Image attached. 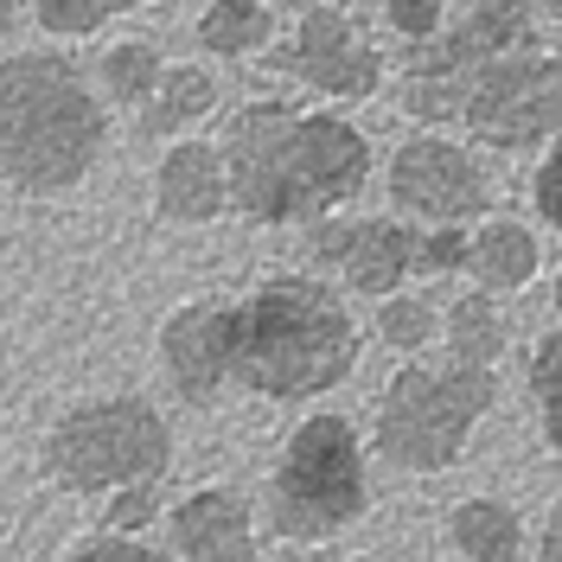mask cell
<instances>
[{"instance_id":"obj_1","label":"cell","mask_w":562,"mask_h":562,"mask_svg":"<svg viewBox=\"0 0 562 562\" xmlns=\"http://www.w3.org/2000/svg\"><path fill=\"white\" fill-rule=\"evenodd\" d=\"M364 186V140L333 115L256 103L231 122V199L256 224H294Z\"/></svg>"},{"instance_id":"obj_2","label":"cell","mask_w":562,"mask_h":562,"mask_svg":"<svg viewBox=\"0 0 562 562\" xmlns=\"http://www.w3.org/2000/svg\"><path fill=\"white\" fill-rule=\"evenodd\" d=\"M358 326L346 301L307 276H281L237 307V358L231 378L269 403H314L351 378Z\"/></svg>"},{"instance_id":"obj_3","label":"cell","mask_w":562,"mask_h":562,"mask_svg":"<svg viewBox=\"0 0 562 562\" xmlns=\"http://www.w3.org/2000/svg\"><path fill=\"white\" fill-rule=\"evenodd\" d=\"M103 147V109L58 52L0 65V173L26 192H65Z\"/></svg>"},{"instance_id":"obj_4","label":"cell","mask_w":562,"mask_h":562,"mask_svg":"<svg viewBox=\"0 0 562 562\" xmlns=\"http://www.w3.org/2000/svg\"><path fill=\"white\" fill-rule=\"evenodd\" d=\"M38 467L52 486L83 492V498L140 486V480H160L173 467V428L140 396H97V403H77L52 422Z\"/></svg>"},{"instance_id":"obj_5","label":"cell","mask_w":562,"mask_h":562,"mask_svg":"<svg viewBox=\"0 0 562 562\" xmlns=\"http://www.w3.org/2000/svg\"><path fill=\"white\" fill-rule=\"evenodd\" d=\"M364 448L346 416H307L276 460L269 480V525L288 543H326L364 518Z\"/></svg>"},{"instance_id":"obj_6","label":"cell","mask_w":562,"mask_h":562,"mask_svg":"<svg viewBox=\"0 0 562 562\" xmlns=\"http://www.w3.org/2000/svg\"><path fill=\"white\" fill-rule=\"evenodd\" d=\"M492 396L498 378L486 364H403L378 403V454L403 473L454 467Z\"/></svg>"},{"instance_id":"obj_7","label":"cell","mask_w":562,"mask_h":562,"mask_svg":"<svg viewBox=\"0 0 562 562\" xmlns=\"http://www.w3.org/2000/svg\"><path fill=\"white\" fill-rule=\"evenodd\" d=\"M460 122L492 147H530L562 128V65L557 58H492L467 83Z\"/></svg>"},{"instance_id":"obj_8","label":"cell","mask_w":562,"mask_h":562,"mask_svg":"<svg viewBox=\"0 0 562 562\" xmlns=\"http://www.w3.org/2000/svg\"><path fill=\"white\" fill-rule=\"evenodd\" d=\"M231 358H237V307L224 301H192L160 326V364L192 409L217 403V390L231 384Z\"/></svg>"},{"instance_id":"obj_9","label":"cell","mask_w":562,"mask_h":562,"mask_svg":"<svg viewBox=\"0 0 562 562\" xmlns=\"http://www.w3.org/2000/svg\"><path fill=\"white\" fill-rule=\"evenodd\" d=\"M390 192L403 211L435 224H467L473 211H486V173L448 140H409L390 167Z\"/></svg>"},{"instance_id":"obj_10","label":"cell","mask_w":562,"mask_h":562,"mask_svg":"<svg viewBox=\"0 0 562 562\" xmlns=\"http://www.w3.org/2000/svg\"><path fill=\"white\" fill-rule=\"evenodd\" d=\"M314 256L346 269V281L358 294H396V281L416 269V237L390 217H364V224H314Z\"/></svg>"},{"instance_id":"obj_11","label":"cell","mask_w":562,"mask_h":562,"mask_svg":"<svg viewBox=\"0 0 562 562\" xmlns=\"http://www.w3.org/2000/svg\"><path fill=\"white\" fill-rule=\"evenodd\" d=\"M288 65L301 70L307 83L319 90H333V97H371L378 90V52L371 45H358L346 26V13H333V7H314L307 20H301V38H294V58Z\"/></svg>"},{"instance_id":"obj_12","label":"cell","mask_w":562,"mask_h":562,"mask_svg":"<svg viewBox=\"0 0 562 562\" xmlns=\"http://www.w3.org/2000/svg\"><path fill=\"white\" fill-rule=\"evenodd\" d=\"M173 550L186 562H256L249 505L231 486H199L173 505Z\"/></svg>"},{"instance_id":"obj_13","label":"cell","mask_w":562,"mask_h":562,"mask_svg":"<svg viewBox=\"0 0 562 562\" xmlns=\"http://www.w3.org/2000/svg\"><path fill=\"white\" fill-rule=\"evenodd\" d=\"M224 199H231V179H224V167H217L211 147L192 140V147H173V154H167V167H160V211H167V217L205 224V217L224 211Z\"/></svg>"},{"instance_id":"obj_14","label":"cell","mask_w":562,"mask_h":562,"mask_svg":"<svg viewBox=\"0 0 562 562\" xmlns=\"http://www.w3.org/2000/svg\"><path fill=\"white\" fill-rule=\"evenodd\" d=\"M448 537H454V550L467 562H518V550H525L518 512L498 505V498H467V505H454Z\"/></svg>"},{"instance_id":"obj_15","label":"cell","mask_w":562,"mask_h":562,"mask_svg":"<svg viewBox=\"0 0 562 562\" xmlns=\"http://www.w3.org/2000/svg\"><path fill=\"white\" fill-rule=\"evenodd\" d=\"M467 269L480 276V288H525V281L537 276V237H530L525 224L498 217V224H486V231L473 237Z\"/></svg>"},{"instance_id":"obj_16","label":"cell","mask_w":562,"mask_h":562,"mask_svg":"<svg viewBox=\"0 0 562 562\" xmlns=\"http://www.w3.org/2000/svg\"><path fill=\"white\" fill-rule=\"evenodd\" d=\"M448 351H454V364H486L492 371V358L505 351V319L486 294H460L448 307Z\"/></svg>"},{"instance_id":"obj_17","label":"cell","mask_w":562,"mask_h":562,"mask_svg":"<svg viewBox=\"0 0 562 562\" xmlns=\"http://www.w3.org/2000/svg\"><path fill=\"white\" fill-rule=\"evenodd\" d=\"M205 109H211V77H199V70H173V77H160V90L147 97L140 128H147V135H173L179 122H192V115H205Z\"/></svg>"},{"instance_id":"obj_18","label":"cell","mask_w":562,"mask_h":562,"mask_svg":"<svg viewBox=\"0 0 562 562\" xmlns=\"http://www.w3.org/2000/svg\"><path fill=\"white\" fill-rule=\"evenodd\" d=\"M199 38H205L211 52H256L269 38V13L256 0H211Z\"/></svg>"},{"instance_id":"obj_19","label":"cell","mask_w":562,"mask_h":562,"mask_svg":"<svg viewBox=\"0 0 562 562\" xmlns=\"http://www.w3.org/2000/svg\"><path fill=\"white\" fill-rule=\"evenodd\" d=\"M530 390L543 403V441L562 454V326L550 339H537V351H530Z\"/></svg>"},{"instance_id":"obj_20","label":"cell","mask_w":562,"mask_h":562,"mask_svg":"<svg viewBox=\"0 0 562 562\" xmlns=\"http://www.w3.org/2000/svg\"><path fill=\"white\" fill-rule=\"evenodd\" d=\"M103 83H109L115 103H147L160 90V58L147 45H115L103 58Z\"/></svg>"},{"instance_id":"obj_21","label":"cell","mask_w":562,"mask_h":562,"mask_svg":"<svg viewBox=\"0 0 562 562\" xmlns=\"http://www.w3.org/2000/svg\"><path fill=\"white\" fill-rule=\"evenodd\" d=\"M435 307L422 301V294H384V307H378V333H384L396 351H422L435 339Z\"/></svg>"},{"instance_id":"obj_22","label":"cell","mask_w":562,"mask_h":562,"mask_svg":"<svg viewBox=\"0 0 562 562\" xmlns=\"http://www.w3.org/2000/svg\"><path fill=\"white\" fill-rule=\"evenodd\" d=\"M154 518H160V480H140V486H115L109 492L103 530H115V537H140Z\"/></svg>"},{"instance_id":"obj_23","label":"cell","mask_w":562,"mask_h":562,"mask_svg":"<svg viewBox=\"0 0 562 562\" xmlns=\"http://www.w3.org/2000/svg\"><path fill=\"white\" fill-rule=\"evenodd\" d=\"M467 231H460V224H441V231H435V237H416V269L422 276H448V269H460V262H467Z\"/></svg>"},{"instance_id":"obj_24","label":"cell","mask_w":562,"mask_h":562,"mask_svg":"<svg viewBox=\"0 0 562 562\" xmlns=\"http://www.w3.org/2000/svg\"><path fill=\"white\" fill-rule=\"evenodd\" d=\"M65 562H173L160 557V550H147L140 537H115V530H103V537H90V543H77Z\"/></svg>"},{"instance_id":"obj_25","label":"cell","mask_w":562,"mask_h":562,"mask_svg":"<svg viewBox=\"0 0 562 562\" xmlns=\"http://www.w3.org/2000/svg\"><path fill=\"white\" fill-rule=\"evenodd\" d=\"M103 13V0H38V26H52V33H97Z\"/></svg>"},{"instance_id":"obj_26","label":"cell","mask_w":562,"mask_h":562,"mask_svg":"<svg viewBox=\"0 0 562 562\" xmlns=\"http://www.w3.org/2000/svg\"><path fill=\"white\" fill-rule=\"evenodd\" d=\"M390 20L409 38H435L448 26V0H390Z\"/></svg>"},{"instance_id":"obj_27","label":"cell","mask_w":562,"mask_h":562,"mask_svg":"<svg viewBox=\"0 0 562 562\" xmlns=\"http://www.w3.org/2000/svg\"><path fill=\"white\" fill-rule=\"evenodd\" d=\"M537 211L562 231V160H550V167L537 173Z\"/></svg>"},{"instance_id":"obj_28","label":"cell","mask_w":562,"mask_h":562,"mask_svg":"<svg viewBox=\"0 0 562 562\" xmlns=\"http://www.w3.org/2000/svg\"><path fill=\"white\" fill-rule=\"evenodd\" d=\"M537 562H562V505L550 512V525H543V543H537Z\"/></svg>"},{"instance_id":"obj_29","label":"cell","mask_w":562,"mask_h":562,"mask_svg":"<svg viewBox=\"0 0 562 562\" xmlns=\"http://www.w3.org/2000/svg\"><path fill=\"white\" fill-rule=\"evenodd\" d=\"M7 26H13V0H0V33H7Z\"/></svg>"},{"instance_id":"obj_30","label":"cell","mask_w":562,"mask_h":562,"mask_svg":"<svg viewBox=\"0 0 562 562\" xmlns=\"http://www.w3.org/2000/svg\"><path fill=\"white\" fill-rule=\"evenodd\" d=\"M103 7H135V0H103Z\"/></svg>"},{"instance_id":"obj_31","label":"cell","mask_w":562,"mask_h":562,"mask_svg":"<svg viewBox=\"0 0 562 562\" xmlns=\"http://www.w3.org/2000/svg\"><path fill=\"white\" fill-rule=\"evenodd\" d=\"M557 307H562V281H557Z\"/></svg>"},{"instance_id":"obj_32","label":"cell","mask_w":562,"mask_h":562,"mask_svg":"<svg viewBox=\"0 0 562 562\" xmlns=\"http://www.w3.org/2000/svg\"><path fill=\"white\" fill-rule=\"evenodd\" d=\"M550 7H557V13H562V0H550Z\"/></svg>"},{"instance_id":"obj_33","label":"cell","mask_w":562,"mask_h":562,"mask_svg":"<svg viewBox=\"0 0 562 562\" xmlns=\"http://www.w3.org/2000/svg\"><path fill=\"white\" fill-rule=\"evenodd\" d=\"M557 160H562V147H557Z\"/></svg>"}]
</instances>
